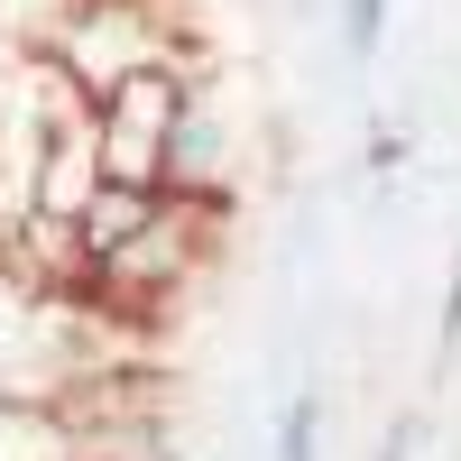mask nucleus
Segmentation results:
<instances>
[{
    "mask_svg": "<svg viewBox=\"0 0 461 461\" xmlns=\"http://www.w3.org/2000/svg\"><path fill=\"white\" fill-rule=\"evenodd\" d=\"M185 93L194 74L185 65H148L130 84H111L93 111V139H102V185H139V194H167V148L185 121Z\"/></svg>",
    "mask_w": 461,
    "mask_h": 461,
    "instance_id": "obj_2",
    "label": "nucleus"
},
{
    "mask_svg": "<svg viewBox=\"0 0 461 461\" xmlns=\"http://www.w3.org/2000/svg\"><path fill=\"white\" fill-rule=\"evenodd\" d=\"M221 176H230V121L194 84L185 93V121H176V148H167V194L176 203H221Z\"/></svg>",
    "mask_w": 461,
    "mask_h": 461,
    "instance_id": "obj_4",
    "label": "nucleus"
},
{
    "mask_svg": "<svg viewBox=\"0 0 461 461\" xmlns=\"http://www.w3.org/2000/svg\"><path fill=\"white\" fill-rule=\"evenodd\" d=\"M378 461H415V425H397L388 443H378Z\"/></svg>",
    "mask_w": 461,
    "mask_h": 461,
    "instance_id": "obj_10",
    "label": "nucleus"
},
{
    "mask_svg": "<svg viewBox=\"0 0 461 461\" xmlns=\"http://www.w3.org/2000/svg\"><path fill=\"white\" fill-rule=\"evenodd\" d=\"M84 461H111V452H84Z\"/></svg>",
    "mask_w": 461,
    "mask_h": 461,
    "instance_id": "obj_11",
    "label": "nucleus"
},
{
    "mask_svg": "<svg viewBox=\"0 0 461 461\" xmlns=\"http://www.w3.org/2000/svg\"><path fill=\"white\" fill-rule=\"evenodd\" d=\"M74 397H84V304L0 267V406L65 425Z\"/></svg>",
    "mask_w": 461,
    "mask_h": 461,
    "instance_id": "obj_1",
    "label": "nucleus"
},
{
    "mask_svg": "<svg viewBox=\"0 0 461 461\" xmlns=\"http://www.w3.org/2000/svg\"><path fill=\"white\" fill-rule=\"evenodd\" d=\"M203 240H212V203H176L167 194L158 221H148L130 249H111L93 267V295H111V304H158V295H176L203 267Z\"/></svg>",
    "mask_w": 461,
    "mask_h": 461,
    "instance_id": "obj_3",
    "label": "nucleus"
},
{
    "mask_svg": "<svg viewBox=\"0 0 461 461\" xmlns=\"http://www.w3.org/2000/svg\"><path fill=\"white\" fill-rule=\"evenodd\" d=\"M378 37H388V0H341V56L369 65V56H378Z\"/></svg>",
    "mask_w": 461,
    "mask_h": 461,
    "instance_id": "obj_7",
    "label": "nucleus"
},
{
    "mask_svg": "<svg viewBox=\"0 0 461 461\" xmlns=\"http://www.w3.org/2000/svg\"><path fill=\"white\" fill-rule=\"evenodd\" d=\"M277 461H323V397L314 388H295L277 406Z\"/></svg>",
    "mask_w": 461,
    "mask_h": 461,
    "instance_id": "obj_6",
    "label": "nucleus"
},
{
    "mask_svg": "<svg viewBox=\"0 0 461 461\" xmlns=\"http://www.w3.org/2000/svg\"><path fill=\"white\" fill-rule=\"evenodd\" d=\"M0 461H84V452H74V425H56V415L0 406Z\"/></svg>",
    "mask_w": 461,
    "mask_h": 461,
    "instance_id": "obj_5",
    "label": "nucleus"
},
{
    "mask_svg": "<svg viewBox=\"0 0 461 461\" xmlns=\"http://www.w3.org/2000/svg\"><path fill=\"white\" fill-rule=\"evenodd\" d=\"M397 158H406V139H397V130H378V139H369V176H388Z\"/></svg>",
    "mask_w": 461,
    "mask_h": 461,
    "instance_id": "obj_9",
    "label": "nucleus"
},
{
    "mask_svg": "<svg viewBox=\"0 0 461 461\" xmlns=\"http://www.w3.org/2000/svg\"><path fill=\"white\" fill-rule=\"evenodd\" d=\"M443 351H461V258H452V277H443Z\"/></svg>",
    "mask_w": 461,
    "mask_h": 461,
    "instance_id": "obj_8",
    "label": "nucleus"
}]
</instances>
